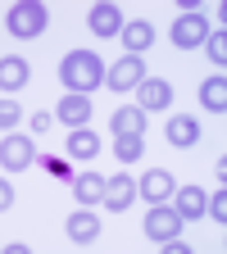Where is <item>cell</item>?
<instances>
[{
    "mask_svg": "<svg viewBox=\"0 0 227 254\" xmlns=\"http://www.w3.org/2000/svg\"><path fill=\"white\" fill-rule=\"evenodd\" d=\"M132 195H137V182L118 173V177L105 182V200H100V204H109V213H123L127 204H132Z\"/></svg>",
    "mask_w": 227,
    "mask_h": 254,
    "instance_id": "obj_9",
    "label": "cell"
},
{
    "mask_svg": "<svg viewBox=\"0 0 227 254\" xmlns=\"http://www.w3.org/2000/svg\"><path fill=\"white\" fill-rule=\"evenodd\" d=\"M23 82H27V59L5 55V59H0V91H18Z\"/></svg>",
    "mask_w": 227,
    "mask_h": 254,
    "instance_id": "obj_18",
    "label": "cell"
},
{
    "mask_svg": "<svg viewBox=\"0 0 227 254\" xmlns=\"http://www.w3.org/2000/svg\"><path fill=\"white\" fill-rule=\"evenodd\" d=\"M86 23H91L95 37H114V32H123V14H118V5H95Z\"/></svg>",
    "mask_w": 227,
    "mask_h": 254,
    "instance_id": "obj_15",
    "label": "cell"
},
{
    "mask_svg": "<svg viewBox=\"0 0 227 254\" xmlns=\"http://www.w3.org/2000/svg\"><path fill=\"white\" fill-rule=\"evenodd\" d=\"M173 105V86L164 77H141L137 82V109L141 114H154V109H168Z\"/></svg>",
    "mask_w": 227,
    "mask_h": 254,
    "instance_id": "obj_4",
    "label": "cell"
},
{
    "mask_svg": "<svg viewBox=\"0 0 227 254\" xmlns=\"http://www.w3.org/2000/svg\"><path fill=\"white\" fill-rule=\"evenodd\" d=\"M9 204H14V186H9V182H0V213H5Z\"/></svg>",
    "mask_w": 227,
    "mask_h": 254,
    "instance_id": "obj_25",
    "label": "cell"
},
{
    "mask_svg": "<svg viewBox=\"0 0 227 254\" xmlns=\"http://www.w3.org/2000/svg\"><path fill=\"white\" fill-rule=\"evenodd\" d=\"M73 190H77L82 204H100V200H105V177H100V173H82Z\"/></svg>",
    "mask_w": 227,
    "mask_h": 254,
    "instance_id": "obj_20",
    "label": "cell"
},
{
    "mask_svg": "<svg viewBox=\"0 0 227 254\" xmlns=\"http://www.w3.org/2000/svg\"><path fill=\"white\" fill-rule=\"evenodd\" d=\"M114 154L123 159V164H137V159L146 154V141L141 136H114Z\"/></svg>",
    "mask_w": 227,
    "mask_h": 254,
    "instance_id": "obj_21",
    "label": "cell"
},
{
    "mask_svg": "<svg viewBox=\"0 0 227 254\" xmlns=\"http://www.w3.org/2000/svg\"><path fill=\"white\" fill-rule=\"evenodd\" d=\"M205 55L218 64V68H223V64H227V37H223V32H214V37H205Z\"/></svg>",
    "mask_w": 227,
    "mask_h": 254,
    "instance_id": "obj_22",
    "label": "cell"
},
{
    "mask_svg": "<svg viewBox=\"0 0 227 254\" xmlns=\"http://www.w3.org/2000/svg\"><path fill=\"white\" fill-rule=\"evenodd\" d=\"M123 41H127V55H146V50L154 46V27H150L146 18L123 23Z\"/></svg>",
    "mask_w": 227,
    "mask_h": 254,
    "instance_id": "obj_14",
    "label": "cell"
},
{
    "mask_svg": "<svg viewBox=\"0 0 227 254\" xmlns=\"http://www.w3.org/2000/svg\"><path fill=\"white\" fill-rule=\"evenodd\" d=\"M205 200H209V195H205L200 186H182L177 195H173V209H177L182 222H191V218H200V213H205Z\"/></svg>",
    "mask_w": 227,
    "mask_h": 254,
    "instance_id": "obj_13",
    "label": "cell"
},
{
    "mask_svg": "<svg viewBox=\"0 0 227 254\" xmlns=\"http://www.w3.org/2000/svg\"><path fill=\"white\" fill-rule=\"evenodd\" d=\"M59 82L69 86V91H77V95H86V91H95L105 82V64H100V55H91V50H69L59 59Z\"/></svg>",
    "mask_w": 227,
    "mask_h": 254,
    "instance_id": "obj_1",
    "label": "cell"
},
{
    "mask_svg": "<svg viewBox=\"0 0 227 254\" xmlns=\"http://www.w3.org/2000/svg\"><path fill=\"white\" fill-rule=\"evenodd\" d=\"M69 154L73 159H95L100 154V136H95L91 127H73L69 132Z\"/></svg>",
    "mask_w": 227,
    "mask_h": 254,
    "instance_id": "obj_16",
    "label": "cell"
},
{
    "mask_svg": "<svg viewBox=\"0 0 227 254\" xmlns=\"http://www.w3.org/2000/svg\"><path fill=\"white\" fill-rule=\"evenodd\" d=\"M137 190H141L146 200H154V204H168V200H173V177H168L164 168H154V173H146V177H141V186H137Z\"/></svg>",
    "mask_w": 227,
    "mask_h": 254,
    "instance_id": "obj_12",
    "label": "cell"
},
{
    "mask_svg": "<svg viewBox=\"0 0 227 254\" xmlns=\"http://www.w3.org/2000/svg\"><path fill=\"white\" fill-rule=\"evenodd\" d=\"M64 232H69L73 245H91L95 236H100V218H95L91 209H77V213L69 218V227H64Z\"/></svg>",
    "mask_w": 227,
    "mask_h": 254,
    "instance_id": "obj_10",
    "label": "cell"
},
{
    "mask_svg": "<svg viewBox=\"0 0 227 254\" xmlns=\"http://www.w3.org/2000/svg\"><path fill=\"white\" fill-rule=\"evenodd\" d=\"M18 118H23V109H18L14 100H0V127H14Z\"/></svg>",
    "mask_w": 227,
    "mask_h": 254,
    "instance_id": "obj_24",
    "label": "cell"
},
{
    "mask_svg": "<svg viewBox=\"0 0 227 254\" xmlns=\"http://www.w3.org/2000/svg\"><path fill=\"white\" fill-rule=\"evenodd\" d=\"M146 236L150 241H168V236H182V218L173 204H154L146 213Z\"/></svg>",
    "mask_w": 227,
    "mask_h": 254,
    "instance_id": "obj_5",
    "label": "cell"
},
{
    "mask_svg": "<svg viewBox=\"0 0 227 254\" xmlns=\"http://www.w3.org/2000/svg\"><path fill=\"white\" fill-rule=\"evenodd\" d=\"M46 23H50V14H46V5H37V0H18V5L9 9V18H5L9 37H18V41L41 37V32H46Z\"/></svg>",
    "mask_w": 227,
    "mask_h": 254,
    "instance_id": "obj_2",
    "label": "cell"
},
{
    "mask_svg": "<svg viewBox=\"0 0 227 254\" xmlns=\"http://www.w3.org/2000/svg\"><path fill=\"white\" fill-rule=\"evenodd\" d=\"M164 132H168V141H173L177 150H191V145L200 141V123L191 118V114H177V118H168Z\"/></svg>",
    "mask_w": 227,
    "mask_h": 254,
    "instance_id": "obj_11",
    "label": "cell"
},
{
    "mask_svg": "<svg viewBox=\"0 0 227 254\" xmlns=\"http://www.w3.org/2000/svg\"><path fill=\"white\" fill-rule=\"evenodd\" d=\"M32 159H37V150H32V141L27 136H5L0 141V164L5 168H32Z\"/></svg>",
    "mask_w": 227,
    "mask_h": 254,
    "instance_id": "obj_7",
    "label": "cell"
},
{
    "mask_svg": "<svg viewBox=\"0 0 227 254\" xmlns=\"http://www.w3.org/2000/svg\"><path fill=\"white\" fill-rule=\"evenodd\" d=\"M32 127H37V132H50L55 118H50V114H32Z\"/></svg>",
    "mask_w": 227,
    "mask_h": 254,
    "instance_id": "obj_26",
    "label": "cell"
},
{
    "mask_svg": "<svg viewBox=\"0 0 227 254\" xmlns=\"http://www.w3.org/2000/svg\"><path fill=\"white\" fill-rule=\"evenodd\" d=\"M55 118H59L64 127H86V118H91V100H86V95H77V91H69V95L59 100Z\"/></svg>",
    "mask_w": 227,
    "mask_h": 254,
    "instance_id": "obj_8",
    "label": "cell"
},
{
    "mask_svg": "<svg viewBox=\"0 0 227 254\" xmlns=\"http://www.w3.org/2000/svg\"><path fill=\"white\" fill-rule=\"evenodd\" d=\"M205 213L218 218V227L227 222V190H223V186H218V195H214V200H205Z\"/></svg>",
    "mask_w": 227,
    "mask_h": 254,
    "instance_id": "obj_23",
    "label": "cell"
},
{
    "mask_svg": "<svg viewBox=\"0 0 227 254\" xmlns=\"http://www.w3.org/2000/svg\"><path fill=\"white\" fill-rule=\"evenodd\" d=\"M146 77V64H141V55H123L114 68H109V86L114 91H137V82Z\"/></svg>",
    "mask_w": 227,
    "mask_h": 254,
    "instance_id": "obj_6",
    "label": "cell"
},
{
    "mask_svg": "<svg viewBox=\"0 0 227 254\" xmlns=\"http://www.w3.org/2000/svg\"><path fill=\"white\" fill-rule=\"evenodd\" d=\"M209 37V18L196 9V14H177L173 18V46L177 50H191V46H205Z\"/></svg>",
    "mask_w": 227,
    "mask_h": 254,
    "instance_id": "obj_3",
    "label": "cell"
},
{
    "mask_svg": "<svg viewBox=\"0 0 227 254\" xmlns=\"http://www.w3.org/2000/svg\"><path fill=\"white\" fill-rule=\"evenodd\" d=\"M141 132H146V114L137 105H123L114 114V136H141Z\"/></svg>",
    "mask_w": 227,
    "mask_h": 254,
    "instance_id": "obj_17",
    "label": "cell"
},
{
    "mask_svg": "<svg viewBox=\"0 0 227 254\" xmlns=\"http://www.w3.org/2000/svg\"><path fill=\"white\" fill-rule=\"evenodd\" d=\"M200 105L205 109H214V114H223L227 109V77L218 73V77H209L205 86H200Z\"/></svg>",
    "mask_w": 227,
    "mask_h": 254,
    "instance_id": "obj_19",
    "label": "cell"
}]
</instances>
